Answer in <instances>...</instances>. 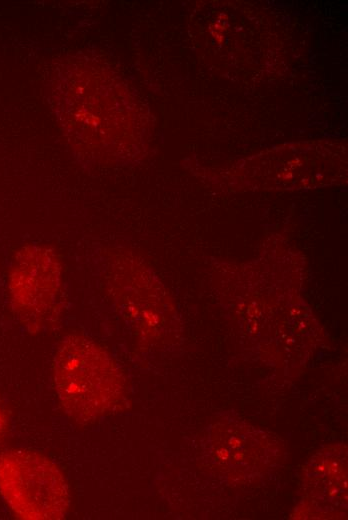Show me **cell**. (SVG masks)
Listing matches in <instances>:
<instances>
[{
	"label": "cell",
	"mask_w": 348,
	"mask_h": 520,
	"mask_svg": "<svg viewBox=\"0 0 348 520\" xmlns=\"http://www.w3.org/2000/svg\"><path fill=\"white\" fill-rule=\"evenodd\" d=\"M53 379L64 411L86 424L106 415L121 394V379L115 363L94 340L69 334L56 346Z\"/></svg>",
	"instance_id": "cell-1"
},
{
	"label": "cell",
	"mask_w": 348,
	"mask_h": 520,
	"mask_svg": "<svg viewBox=\"0 0 348 520\" xmlns=\"http://www.w3.org/2000/svg\"><path fill=\"white\" fill-rule=\"evenodd\" d=\"M0 494L22 519H61L70 507L63 473L50 458L32 449L0 452Z\"/></svg>",
	"instance_id": "cell-2"
},
{
	"label": "cell",
	"mask_w": 348,
	"mask_h": 520,
	"mask_svg": "<svg viewBox=\"0 0 348 520\" xmlns=\"http://www.w3.org/2000/svg\"><path fill=\"white\" fill-rule=\"evenodd\" d=\"M8 288L13 309L21 321L36 328L53 324L64 303L59 255L45 245L23 247L13 261Z\"/></svg>",
	"instance_id": "cell-3"
},
{
	"label": "cell",
	"mask_w": 348,
	"mask_h": 520,
	"mask_svg": "<svg viewBox=\"0 0 348 520\" xmlns=\"http://www.w3.org/2000/svg\"><path fill=\"white\" fill-rule=\"evenodd\" d=\"M7 427V420L3 409L0 406V442L5 434Z\"/></svg>",
	"instance_id": "cell-4"
}]
</instances>
